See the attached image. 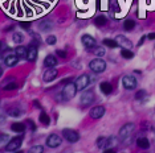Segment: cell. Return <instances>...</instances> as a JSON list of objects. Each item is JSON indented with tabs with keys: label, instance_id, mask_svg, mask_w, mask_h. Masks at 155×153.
<instances>
[{
	"label": "cell",
	"instance_id": "35",
	"mask_svg": "<svg viewBox=\"0 0 155 153\" xmlns=\"http://www.w3.org/2000/svg\"><path fill=\"white\" fill-rule=\"evenodd\" d=\"M16 89H17V85H16V83H11V85H7L5 87H4L5 91H11V90H16Z\"/></svg>",
	"mask_w": 155,
	"mask_h": 153
},
{
	"label": "cell",
	"instance_id": "42",
	"mask_svg": "<svg viewBox=\"0 0 155 153\" xmlns=\"http://www.w3.org/2000/svg\"><path fill=\"white\" fill-rule=\"evenodd\" d=\"M5 121V116H3V115H0V124H3Z\"/></svg>",
	"mask_w": 155,
	"mask_h": 153
},
{
	"label": "cell",
	"instance_id": "10",
	"mask_svg": "<svg viewBox=\"0 0 155 153\" xmlns=\"http://www.w3.org/2000/svg\"><path fill=\"white\" fill-rule=\"evenodd\" d=\"M93 102H94V92L93 91H85L81 95V104H82L84 107L90 106Z\"/></svg>",
	"mask_w": 155,
	"mask_h": 153
},
{
	"label": "cell",
	"instance_id": "36",
	"mask_svg": "<svg viewBox=\"0 0 155 153\" xmlns=\"http://www.w3.org/2000/svg\"><path fill=\"white\" fill-rule=\"evenodd\" d=\"M8 135H4V133H2L0 135V144H2V142H5V141H8Z\"/></svg>",
	"mask_w": 155,
	"mask_h": 153
},
{
	"label": "cell",
	"instance_id": "6",
	"mask_svg": "<svg viewBox=\"0 0 155 153\" xmlns=\"http://www.w3.org/2000/svg\"><path fill=\"white\" fill-rule=\"evenodd\" d=\"M62 136H64L65 140L69 141V142H77L80 140L78 132L73 131V130H64V131H62Z\"/></svg>",
	"mask_w": 155,
	"mask_h": 153
},
{
	"label": "cell",
	"instance_id": "34",
	"mask_svg": "<svg viewBox=\"0 0 155 153\" xmlns=\"http://www.w3.org/2000/svg\"><path fill=\"white\" fill-rule=\"evenodd\" d=\"M144 96H146V91H144V90H140V91H138L135 94V98L137 99H143Z\"/></svg>",
	"mask_w": 155,
	"mask_h": 153
},
{
	"label": "cell",
	"instance_id": "13",
	"mask_svg": "<svg viewBox=\"0 0 155 153\" xmlns=\"http://www.w3.org/2000/svg\"><path fill=\"white\" fill-rule=\"evenodd\" d=\"M27 60L29 62H33L37 58V45L31 44L29 48H27Z\"/></svg>",
	"mask_w": 155,
	"mask_h": 153
},
{
	"label": "cell",
	"instance_id": "37",
	"mask_svg": "<svg viewBox=\"0 0 155 153\" xmlns=\"http://www.w3.org/2000/svg\"><path fill=\"white\" fill-rule=\"evenodd\" d=\"M73 79L72 78H66V79H62L61 82H60V85H68V83H72Z\"/></svg>",
	"mask_w": 155,
	"mask_h": 153
},
{
	"label": "cell",
	"instance_id": "47",
	"mask_svg": "<svg viewBox=\"0 0 155 153\" xmlns=\"http://www.w3.org/2000/svg\"><path fill=\"white\" fill-rule=\"evenodd\" d=\"M13 153H23V151H16V152H13Z\"/></svg>",
	"mask_w": 155,
	"mask_h": 153
},
{
	"label": "cell",
	"instance_id": "31",
	"mask_svg": "<svg viewBox=\"0 0 155 153\" xmlns=\"http://www.w3.org/2000/svg\"><path fill=\"white\" fill-rule=\"evenodd\" d=\"M105 145H106V137H98L97 140V147L98 148H105Z\"/></svg>",
	"mask_w": 155,
	"mask_h": 153
},
{
	"label": "cell",
	"instance_id": "27",
	"mask_svg": "<svg viewBox=\"0 0 155 153\" xmlns=\"http://www.w3.org/2000/svg\"><path fill=\"white\" fill-rule=\"evenodd\" d=\"M121 55L123 58H126V60H130V58H133L134 57V53L130 49H122L121 52Z\"/></svg>",
	"mask_w": 155,
	"mask_h": 153
},
{
	"label": "cell",
	"instance_id": "24",
	"mask_svg": "<svg viewBox=\"0 0 155 153\" xmlns=\"http://www.w3.org/2000/svg\"><path fill=\"white\" fill-rule=\"evenodd\" d=\"M104 45H105V46L111 48V49H114V48L119 46L117 41H115V40H111V38H105V40H104Z\"/></svg>",
	"mask_w": 155,
	"mask_h": 153
},
{
	"label": "cell",
	"instance_id": "17",
	"mask_svg": "<svg viewBox=\"0 0 155 153\" xmlns=\"http://www.w3.org/2000/svg\"><path fill=\"white\" fill-rule=\"evenodd\" d=\"M137 145L142 149H149L150 148V141L147 140V137H138L137 139Z\"/></svg>",
	"mask_w": 155,
	"mask_h": 153
},
{
	"label": "cell",
	"instance_id": "8",
	"mask_svg": "<svg viewBox=\"0 0 155 153\" xmlns=\"http://www.w3.org/2000/svg\"><path fill=\"white\" fill-rule=\"evenodd\" d=\"M61 137L58 136V135H56V133H52V135H49L48 139H47V145L49 148H57L61 145Z\"/></svg>",
	"mask_w": 155,
	"mask_h": 153
},
{
	"label": "cell",
	"instance_id": "5",
	"mask_svg": "<svg viewBox=\"0 0 155 153\" xmlns=\"http://www.w3.org/2000/svg\"><path fill=\"white\" fill-rule=\"evenodd\" d=\"M122 85L126 90H134L138 83H137V79L133 75H125L122 78Z\"/></svg>",
	"mask_w": 155,
	"mask_h": 153
},
{
	"label": "cell",
	"instance_id": "19",
	"mask_svg": "<svg viewBox=\"0 0 155 153\" xmlns=\"http://www.w3.org/2000/svg\"><path fill=\"white\" fill-rule=\"evenodd\" d=\"M27 48L25 46H21V45H20V46H17L16 48V55L17 57H19V60H23V58H27Z\"/></svg>",
	"mask_w": 155,
	"mask_h": 153
},
{
	"label": "cell",
	"instance_id": "14",
	"mask_svg": "<svg viewBox=\"0 0 155 153\" xmlns=\"http://www.w3.org/2000/svg\"><path fill=\"white\" fill-rule=\"evenodd\" d=\"M81 41H82L84 46H85L86 49H93V48H96V40L91 36H89V34H84Z\"/></svg>",
	"mask_w": 155,
	"mask_h": 153
},
{
	"label": "cell",
	"instance_id": "45",
	"mask_svg": "<svg viewBox=\"0 0 155 153\" xmlns=\"http://www.w3.org/2000/svg\"><path fill=\"white\" fill-rule=\"evenodd\" d=\"M144 38H146V37H144V36H143V37H142V38H140V40H139V42H138V46H140V45H142V44H143Z\"/></svg>",
	"mask_w": 155,
	"mask_h": 153
},
{
	"label": "cell",
	"instance_id": "30",
	"mask_svg": "<svg viewBox=\"0 0 155 153\" xmlns=\"http://www.w3.org/2000/svg\"><path fill=\"white\" fill-rule=\"evenodd\" d=\"M105 53L106 52H105L104 48H93V54H96L97 57H102V55H105Z\"/></svg>",
	"mask_w": 155,
	"mask_h": 153
},
{
	"label": "cell",
	"instance_id": "28",
	"mask_svg": "<svg viewBox=\"0 0 155 153\" xmlns=\"http://www.w3.org/2000/svg\"><path fill=\"white\" fill-rule=\"evenodd\" d=\"M12 40H13V42H16V44L23 42V34L20 32H15L13 36H12Z\"/></svg>",
	"mask_w": 155,
	"mask_h": 153
},
{
	"label": "cell",
	"instance_id": "1",
	"mask_svg": "<svg viewBox=\"0 0 155 153\" xmlns=\"http://www.w3.org/2000/svg\"><path fill=\"white\" fill-rule=\"evenodd\" d=\"M23 140H24L23 136H16V137L11 139V140L7 142L5 149L8 152H16V151H19L20 147H21V144H23Z\"/></svg>",
	"mask_w": 155,
	"mask_h": 153
},
{
	"label": "cell",
	"instance_id": "39",
	"mask_svg": "<svg viewBox=\"0 0 155 153\" xmlns=\"http://www.w3.org/2000/svg\"><path fill=\"white\" fill-rule=\"evenodd\" d=\"M27 123H28V126H29L31 130H32V131H36V126H35V123H33L32 120H28Z\"/></svg>",
	"mask_w": 155,
	"mask_h": 153
},
{
	"label": "cell",
	"instance_id": "46",
	"mask_svg": "<svg viewBox=\"0 0 155 153\" xmlns=\"http://www.w3.org/2000/svg\"><path fill=\"white\" fill-rule=\"evenodd\" d=\"M2 75H3V69L0 67V76H2Z\"/></svg>",
	"mask_w": 155,
	"mask_h": 153
},
{
	"label": "cell",
	"instance_id": "2",
	"mask_svg": "<svg viewBox=\"0 0 155 153\" xmlns=\"http://www.w3.org/2000/svg\"><path fill=\"white\" fill-rule=\"evenodd\" d=\"M89 67H90V70L94 73H102L106 69V62L102 61L101 58H94L93 61H90Z\"/></svg>",
	"mask_w": 155,
	"mask_h": 153
},
{
	"label": "cell",
	"instance_id": "4",
	"mask_svg": "<svg viewBox=\"0 0 155 153\" xmlns=\"http://www.w3.org/2000/svg\"><path fill=\"white\" fill-rule=\"evenodd\" d=\"M134 130H135V126H134L133 123H127L125 124L121 130H119V137L122 139V140H125V139L130 137V135L134 132Z\"/></svg>",
	"mask_w": 155,
	"mask_h": 153
},
{
	"label": "cell",
	"instance_id": "29",
	"mask_svg": "<svg viewBox=\"0 0 155 153\" xmlns=\"http://www.w3.org/2000/svg\"><path fill=\"white\" fill-rule=\"evenodd\" d=\"M94 23H96V25H98V27L105 25V24H106V17L105 16H98V17H96Z\"/></svg>",
	"mask_w": 155,
	"mask_h": 153
},
{
	"label": "cell",
	"instance_id": "23",
	"mask_svg": "<svg viewBox=\"0 0 155 153\" xmlns=\"http://www.w3.org/2000/svg\"><path fill=\"white\" fill-rule=\"evenodd\" d=\"M52 27H53V24H52V21H49V20H44V21H41V24H40L41 30H45V32H49V30L52 29Z\"/></svg>",
	"mask_w": 155,
	"mask_h": 153
},
{
	"label": "cell",
	"instance_id": "11",
	"mask_svg": "<svg viewBox=\"0 0 155 153\" xmlns=\"http://www.w3.org/2000/svg\"><path fill=\"white\" fill-rule=\"evenodd\" d=\"M104 115H105V107L104 106L93 107V108L90 110V112H89V116L91 117V119H100V117H102Z\"/></svg>",
	"mask_w": 155,
	"mask_h": 153
},
{
	"label": "cell",
	"instance_id": "7",
	"mask_svg": "<svg viewBox=\"0 0 155 153\" xmlns=\"http://www.w3.org/2000/svg\"><path fill=\"white\" fill-rule=\"evenodd\" d=\"M4 62L7 66H15L19 62V57L16 55V53H11V49H8L4 54Z\"/></svg>",
	"mask_w": 155,
	"mask_h": 153
},
{
	"label": "cell",
	"instance_id": "18",
	"mask_svg": "<svg viewBox=\"0 0 155 153\" xmlns=\"http://www.w3.org/2000/svg\"><path fill=\"white\" fill-rule=\"evenodd\" d=\"M100 89H101V91L104 92L105 95H109V94L113 92V86L109 82H102L100 85Z\"/></svg>",
	"mask_w": 155,
	"mask_h": 153
},
{
	"label": "cell",
	"instance_id": "44",
	"mask_svg": "<svg viewBox=\"0 0 155 153\" xmlns=\"http://www.w3.org/2000/svg\"><path fill=\"white\" fill-rule=\"evenodd\" d=\"M33 104H35V106L37 107V108H41V106H40V103H38V100H35V102H33Z\"/></svg>",
	"mask_w": 155,
	"mask_h": 153
},
{
	"label": "cell",
	"instance_id": "25",
	"mask_svg": "<svg viewBox=\"0 0 155 153\" xmlns=\"http://www.w3.org/2000/svg\"><path fill=\"white\" fill-rule=\"evenodd\" d=\"M117 139L115 137H106V145H105V148H111V147H114V145H117Z\"/></svg>",
	"mask_w": 155,
	"mask_h": 153
},
{
	"label": "cell",
	"instance_id": "22",
	"mask_svg": "<svg viewBox=\"0 0 155 153\" xmlns=\"http://www.w3.org/2000/svg\"><path fill=\"white\" fill-rule=\"evenodd\" d=\"M38 119H40L41 124H44V126H49V124H51V117H49V115L47 112H44V111L40 114V117H38Z\"/></svg>",
	"mask_w": 155,
	"mask_h": 153
},
{
	"label": "cell",
	"instance_id": "20",
	"mask_svg": "<svg viewBox=\"0 0 155 153\" xmlns=\"http://www.w3.org/2000/svg\"><path fill=\"white\" fill-rule=\"evenodd\" d=\"M11 130L13 132H17V133H23V132L25 131V124L24 123H13Z\"/></svg>",
	"mask_w": 155,
	"mask_h": 153
},
{
	"label": "cell",
	"instance_id": "48",
	"mask_svg": "<svg viewBox=\"0 0 155 153\" xmlns=\"http://www.w3.org/2000/svg\"><path fill=\"white\" fill-rule=\"evenodd\" d=\"M2 46H3V42H2V41H0V49H2Z\"/></svg>",
	"mask_w": 155,
	"mask_h": 153
},
{
	"label": "cell",
	"instance_id": "12",
	"mask_svg": "<svg viewBox=\"0 0 155 153\" xmlns=\"http://www.w3.org/2000/svg\"><path fill=\"white\" fill-rule=\"evenodd\" d=\"M58 75V71L54 67H48V70H45L43 74V79L45 82H52L53 79H56V76Z\"/></svg>",
	"mask_w": 155,
	"mask_h": 153
},
{
	"label": "cell",
	"instance_id": "41",
	"mask_svg": "<svg viewBox=\"0 0 155 153\" xmlns=\"http://www.w3.org/2000/svg\"><path fill=\"white\" fill-rule=\"evenodd\" d=\"M104 153H115L114 149H111V148H107V149H105Z\"/></svg>",
	"mask_w": 155,
	"mask_h": 153
},
{
	"label": "cell",
	"instance_id": "21",
	"mask_svg": "<svg viewBox=\"0 0 155 153\" xmlns=\"http://www.w3.org/2000/svg\"><path fill=\"white\" fill-rule=\"evenodd\" d=\"M7 112H8V115L11 117H19L20 115L23 114V111L20 110V108H17V107H12V108H8Z\"/></svg>",
	"mask_w": 155,
	"mask_h": 153
},
{
	"label": "cell",
	"instance_id": "43",
	"mask_svg": "<svg viewBox=\"0 0 155 153\" xmlns=\"http://www.w3.org/2000/svg\"><path fill=\"white\" fill-rule=\"evenodd\" d=\"M147 37H149L150 40H155V33H150V34H149V36H147Z\"/></svg>",
	"mask_w": 155,
	"mask_h": 153
},
{
	"label": "cell",
	"instance_id": "40",
	"mask_svg": "<svg viewBox=\"0 0 155 153\" xmlns=\"http://www.w3.org/2000/svg\"><path fill=\"white\" fill-rule=\"evenodd\" d=\"M56 53H57V55H60V57H62V58H65V57H66V53H65L64 50H57Z\"/></svg>",
	"mask_w": 155,
	"mask_h": 153
},
{
	"label": "cell",
	"instance_id": "3",
	"mask_svg": "<svg viewBox=\"0 0 155 153\" xmlns=\"http://www.w3.org/2000/svg\"><path fill=\"white\" fill-rule=\"evenodd\" d=\"M74 85L77 87V91H82L84 89H86L87 86L90 85V78L86 74H82V75H80L78 78H77V81H76Z\"/></svg>",
	"mask_w": 155,
	"mask_h": 153
},
{
	"label": "cell",
	"instance_id": "38",
	"mask_svg": "<svg viewBox=\"0 0 155 153\" xmlns=\"http://www.w3.org/2000/svg\"><path fill=\"white\" fill-rule=\"evenodd\" d=\"M31 24H32L31 21H27V23H20V27L24 28V29H28V28L31 27Z\"/></svg>",
	"mask_w": 155,
	"mask_h": 153
},
{
	"label": "cell",
	"instance_id": "33",
	"mask_svg": "<svg viewBox=\"0 0 155 153\" xmlns=\"http://www.w3.org/2000/svg\"><path fill=\"white\" fill-rule=\"evenodd\" d=\"M56 42H57V38H56V36H48L47 37V44L48 45H54Z\"/></svg>",
	"mask_w": 155,
	"mask_h": 153
},
{
	"label": "cell",
	"instance_id": "16",
	"mask_svg": "<svg viewBox=\"0 0 155 153\" xmlns=\"http://www.w3.org/2000/svg\"><path fill=\"white\" fill-rule=\"evenodd\" d=\"M44 65L47 66V67H54V66L57 65V60H56L54 55L49 54V55H47V57H45V60H44Z\"/></svg>",
	"mask_w": 155,
	"mask_h": 153
},
{
	"label": "cell",
	"instance_id": "26",
	"mask_svg": "<svg viewBox=\"0 0 155 153\" xmlns=\"http://www.w3.org/2000/svg\"><path fill=\"white\" fill-rule=\"evenodd\" d=\"M134 27H135V21H134V20H126V21L123 23L125 30H131V29H134Z\"/></svg>",
	"mask_w": 155,
	"mask_h": 153
},
{
	"label": "cell",
	"instance_id": "9",
	"mask_svg": "<svg viewBox=\"0 0 155 153\" xmlns=\"http://www.w3.org/2000/svg\"><path fill=\"white\" fill-rule=\"evenodd\" d=\"M76 92H77V87H76V85H73V82L65 85L64 90H62V94H64V96L66 98V100L70 99V98H73V96L76 95Z\"/></svg>",
	"mask_w": 155,
	"mask_h": 153
},
{
	"label": "cell",
	"instance_id": "15",
	"mask_svg": "<svg viewBox=\"0 0 155 153\" xmlns=\"http://www.w3.org/2000/svg\"><path fill=\"white\" fill-rule=\"evenodd\" d=\"M115 41L118 42V45L123 46V49H130V48H131V45H133L131 41H130L129 38H126L125 36H117Z\"/></svg>",
	"mask_w": 155,
	"mask_h": 153
},
{
	"label": "cell",
	"instance_id": "32",
	"mask_svg": "<svg viewBox=\"0 0 155 153\" xmlns=\"http://www.w3.org/2000/svg\"><path fill=\"white\" fill-rule=\"evenodd\" d=\"M43 152H44L43 145H36V147H33L31 149V153H43Z\"/></svg>",
	"mask_w": 155,
	"mask_h": 153
}]
</instances>
